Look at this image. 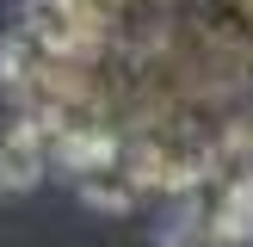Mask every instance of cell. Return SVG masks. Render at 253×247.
Instances as JSON below:
<instances>
[{
  "label": "cell",
  "mask_w": 253,
  "mask_h": 247,
  "mask_svg": "<svg viewBox=\"0 0 253 247\" xmlns=\"http://www.w3.org/2000/svg\"><path fill=\"white\" fill-rule=\"evenodd\" d=\"M49 167H56V161H49V136H43V124L19 118L12 130H0V192H31Z\"/></svg>",
  "instance_id": "1"
},
{
  "label": "cell",
  "mask_w": 253,
  "mask_h": 247,
  "mask_svg": "<svg viewBox=\"0 0 253 247\" xmlns=\"http://www.w3.org/2000/svg\"><path fill=\"white\" fill-rule=\"evenodd\" d=\"M74 185H81V198H86V204H99V210H130L136 198H142V185H136L124 148H111V155H99L93 167H81V173H74Z\"/></svg>",
  "instance_id": "2"
}]
</instances>
